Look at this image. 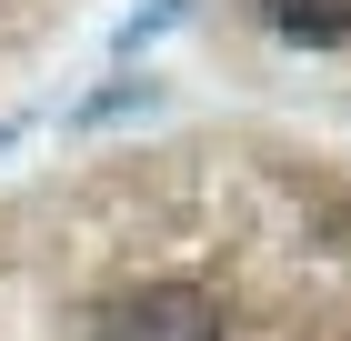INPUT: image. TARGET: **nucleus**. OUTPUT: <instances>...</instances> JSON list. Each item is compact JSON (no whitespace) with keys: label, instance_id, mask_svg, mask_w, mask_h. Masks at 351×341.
<instances>
[{"label":"nucleus","instance_id":"1","mask_svg":"<svg viewBox=\"0 0 351 341\" xmlns=\"http://www.w3.org/2000/svg\"><path fill=\"white\" fill-rule=\"evenodd\" d=\"M90 341H231V321L201 281H131L101 301Z\"/></svg>","mask_w":351,"mask_h":341},{"label":"nucleus","instance_id":"2","mask_svg":"<svg viewBox=\"0 0 351 341\" xmlns=\"http://www.w3.org/2000/svg\"><path fill=\"white\" fill-rule=\"evenodd\" d=\"M261 10H271L281 40H311V51L322 40H351V0H261Z\"/></svg>","mask_w":351,"mask_h":341}]
</instances>
